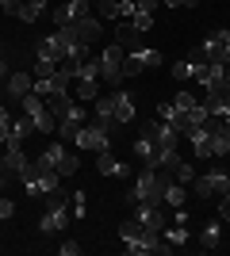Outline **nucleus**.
Returning <instances> with one entry per match:
<instances>
[{
	"mask_svg": "<svg viewBox=\"0 0 230 256\" xmlns=\"http://www.w3.org/2000/svg\"><path fill=\"white\" fill-rule=\"evenodd\" d=\"M173 184V172L169 168H142L134 188L127 192V203H165V188Z\"/></svg>",
	"mask_w": 230,
	"mask_h": 256,
	"instance_id": "obj_1",
	"label": "nucleus"
},
{
	"mask_svg": "<svg viewBox=\"0 0 230 256\" xmlns=\"http://www.w3.org/2000/svg\"><path fill=\"white\" fill-rule=\"evenodd\" d=\"M20 184H23V195H27V199H39V195H50L54 188H62V172H58L50 160L39 157L20 172Z\"/></svg>",
	"mask_w": 230,
	"mask_h": 256,
	"instance_id": "obj_2",
	"label": "nucleus"
},
{
	"mask_svg": "<svg viewBox=\"0 0 230 256\" xmlns=\"http://www.w3.org/2000/svg\"><path fill=\"white\" fill-rule=\"evenodd\" d=\"M111 126H115V118H92L88 126L77 130V146L81 150H92V153H108L111 150Z\"/></svg>",
	"mask_w": 230,
	"mask_h": 256,
	"instance_id": "obj_3",
	"label": "nucleus"
},
{
	"mask_svg": "<svg viewBox=\"0 0 230 256\" xmlns=\"http://www.w3.org/2000/svg\"><path fill=\"white\" fill-rule=\"evenodd\" d=\"M123 58H127L123 42H111L108 50L100 54V84L119 88V80H123Z\"/></svg>",
	"mask_w": 230,
	"mask_h": 256,
	"instance_id": "obj_4",
	"label": "nucleus"
},
{
	"mask_svg": "<svg viewBox=\"0 0 230 256\" xmlns=\"http://www.w3.org/2000/svg\"><path fill=\"white\" fill-rule=\"evenodd\" d=\"M196 195L199 199H211V195H226L230 192V172L226 168H211V172H203V176H196Z\"/></svg>",
	"mask_w": 230,
	"mask_h": 256,
	"instance_id": "obj_5",
	"label": "nucleus"
},
{
	"mask_svg": "<svg viewBox=\"0 0 230 256\" xmlns=\"http://www.w3.org/2000/svg\"><path fill=\"white\" fill-rule=\"evenodd\" d=\"M199 50L207 54V62L211 65H230V54H226V42H222V27H215V31L203 38V46Z\"/></svg>",
	"mask_w": 230,
	"mask_h": 256,
	"instance_id": "obj_6",
	"label": "nucleus"
},
{
	"mask_svg": "<svg viewBox=\"0 0 230 256\" xmlns=\"http://www.w3.org/2000/svg\"><path fill=\"white\" fill-rule=\"evenodd\" d=\"M134 218H142L150 230H165L169 226V214L161 210V203H134Z\"/></svg>",
	"mask_w": 230,
	"mask_h": 256,
	"instance_id": "obj_7",
	"label": "nucleus"
},
{
	"mask_svg": "<svg viewBox=\"0 0 230 256\" xmlns=\"http://www.w3.org/2000/svg\"><path fill=\"white\" fill-rule=\"evenodd\" d=\"M66 27H73L81 42H96L100 34H104V23H100L92 12H88V16H81V20H73V23H66Z\"/></svg>",
	"mask_w": 230,
	"mask_h": 256,
	"instance_id": "obj_8",
	"label": "nucleus"
},
{
	"mask_svg": "<svg viewBox=\"0 0 230 256\" xmlns=\"http://www.w3.org/2000/svg\"><path fill=\"white\" fill-rule=\"evenodd\" d=\"M146 134L157 142V150H176V138H180V134L173 130V122H165V118L150 122V126H146Z\"/></svg>",
	"mask_w": 230,
	"mask_h": 256,
	"instance_id": "obj_9",
	"label": "nucleus"
},
{
	"mask_svg": "<svg viewBox=\"0 0 230 256\" xmlns=\"http://www.w3.org/2000/svg\"><path fill=\"white\" fill-rule=\"evenodd\" d=\"M134 157L142 160L146 168H161V150H157V142L150 134H142V138L134 142Z\"/></svg>",
	"mask_w": 230,
	"mask_h": 256,
	"instance_id": "obj_10",
	"label": "nucleus"
},
{
	"mask_svg": "<svg viewBox=\"0 0 230 256\" xmlns=\"http://www.w3.org/2000/svg\"><path fill=\"white\" fill-rule=\"evenodd\" d=\"M31 88H35V73H8V80H4V92H8V100H16V104H20Z\"/></svg>",
	"mask_w": 230,
	"mask_h": 256,
	"instance_id": "obj_11",
	"label": "nucleus"
},
{
	"mask_svg": "<svg viewBox=\"0 0 230 256\" xmlns=\"http://www.w3.org/2000/svg\"><path fill=\"white\" fill-rule=\"evenodd\" d=\"M4 164H8V172H16V176L31 164V160L23 157V138H8L4 142Z\"/></svg>",
	"mask_w": 230,
	"mask_h": 256,
	"instance_id": "obj_12",
	"label": "nucleus"
},
{
	"mask_svg": "<svg viewBox=\"0 0 230 256\" xmlns=\"http://www.w3.org/2000/svg\"><path fill=\"white\" fill-rule=\"evenodd\" d=\"M184 138L192 142L196 157H203V160L211 157V138H207V126H203V122H199V126H188V130H184Z\"/></svg>",
	"mask_w": 230,
	"mask_h": 256,
	"instance_id": "obj_13",
	"label": "nucleus"
},
{
	"mask_svg": "<svg viewBox=\"0 0 230 256\" xmlns=\"http://www.w3.org/2000/svg\"><path fill=\"white\" fill-rule=\"evenodd\" d=\"M96 168H100V176H119V180L131 176V168H127L123 160H115L111 153H100V157H96Z\"/></svg>",
	"mask_w": 230,
	"mask_h": 256,
	"instance_id": "obj_14",
	"label": "nucleus"
},
{
	"mask_svg": "<svg viewBox=\"0 0 230 256\" xmlns=\"http://www.w3.org/2000/svg\"><path fill=\"white\" fill-rule=\"evenodd\" d=\"M199 245L207 248V252L222 245V218H211V222L203 226V230H199Z\"/></svg>",
	"mask_w": 230,
	"mask_h": 256,
	"instance_id": "obj_15",
	"label": "nucleus"
},
{
	"mask_svg": "<svg viewBox=\"0 0 230 256\" xmlns=\"http://www.w3.org/2000/svg\"><path fill=\"white\" fill-rule=\"evenodd\" d=\"M115 96V122H134V100H131V92H111Z\"/></svg>",
	"mask_w": 230,
	"mask_h": 256,
	"instance_id": "obj_16",
	"label": "nucleus"
},
{
	"mask_svg": "<svg viewBox=\"0 0 230 256\" xmlns=\"http://www.w3.org/2000/svg\"><path fill=\"white\" fill-rule=\"evenodd\" d=\"M46 4H50V0H23L20 12H16V20L20 23H39V16L46 12Z\"/></svg>",
	"mask_w": 230,
	"mask_h": 256,
	"instance_id": "obj_17",
	"label": "nucleus"
},
{
	"mask_svg": "<svg viewBox=\"0 0 230 256\" xmlns=\"http://www.w3.org/2000/svg\"><path fill=\"white\" fill-rule=\"evenodd\" d=\"M35 118V130H39V134H54L58 130V118H54V111H50V107H43V111H39V115H31Z\"/></svg>",
	"mask_w": 230,
	"mask_h": 256,
	"instance_id": "obj_18",
	"label": "nucleus"
},
{
	"mask_svg": "<svg viewBox=\"0 0 230 256\" xmlns=\"http://www.w3.org/2000/svg\"><path fill=\"white\" fill-rule=\"evenodd\" d=\"M92 111H96V118H115V96H96L92 100Z\"/></svg>",
	"mask_w": 230,
	"mask_h": 256,
	"instance_id": "obj_19",
	"label": "nucleus"
},
{
	"mask_svg": "<svg viewBox=\"0 0 230 256\" xmlns=\"http://www.w3.org/2000/svg\"><path fill=\"white\" fill-rule=\"evenodd\" d=\"M161 237L169 241V245H184V241H188V226L173 222V226H165V230H161Z\"/></svg>",
	"mask_w": 230,
	"mask_h": 256,
	"instance_id": "obj_20",
	"label": "nucleus"
},
{
	"mask_svg": "<svg viewBox=\"0 0 230 256\" xmlns=\"http://www.w3.org/2000/svg\"><path fill=\"white\" fill-rule=\"evenodd\" d=\"M81 104H92L100 96V80H77V92H73Z\"/></svg>",
	"mask_w": 230,
	"mask_h": 256,
	"instance_id": "obj_21",
	"label": "nucleus"
},
{
	"mask_svg": "<svg viewBox=\"0 0 230 256\" xmlns=\"http://www.w3.org/2000/svg\"><path fill=\"white\" fill-rule=\"evenodd\" d=\"M31 134H35V118L31 115H20L16 122H12V138H23V142H27Z\"/></svg>",
	"mask_w": 230,
	"mask_h": 256,
	"instance_id": "obj_22",
	"label": "nucleus"
},
{
	"mask_svg": "<svg viewBox=\"0 0 230 256\" xmlns=\"http://www.w3.org/2000/svg\"><path fill=\"white\" fill-rule=\"evenodd\" d=\"M77 80H100V58H88L77 65Z\"/></svg>",
	"mask_w": 230,
	"mask_h": 256,
	"instance_id": "obj_23",
	"label": "nucleus"
},
{
	"mask_svg": "<svg viewBox=\"0 0 230 256\" xmlns=\"http://www.w3.org/2000/svg\"><path fill=\"white\" fill-rule=\"evenodd\" d=\"M142 69H146V62L138 58V54H127V58H123V80H131V76H138Z\"/></svg>",
	"mask_w": 230,
	"mask_h": 256,
	"instance_id": "obj_24",
	"label": "nucleus"
},
{
	"mask_svg": "<svg viewBox=\"0 0 230 256\" xmlns=\"http://www.w3.org/2000/svg\"><path fill=\"white\" fill-rule=\"evenodd\" d=\"M35 62H58V65H62V58H58V50H54L50 38H43V42L35 46Z\"/></svg>",
	"mask_w": 230,
	"mask_h": 256,
	"instance_id": "obj_25",
	"label": "nucleus"
},
{
	"mask_svg": "<svg viewBox=\"0 0 230 256\" xmlns=\"http://www.w3.org/2000/svg\"><path fill=\"white\" fill-rule=\"evenodd\" d=\"M184 199H188V192L180 188V184H169V188H165V203L173 206V210H176V206H184Z\"/></svg>",
	"mask_w": 230,
	"mask_h": 256,
	"instance_id": "obj_26",
	"label": "nucleus"
},
{
	"mask_svg": "<svg viewBox=\"0 0 230 256\" xmlns=\"http://www.w3.org/2000/svg\"><path fill=\"white\" fill-rule=\"evenodd\" d=\"M20 107H23V115H39V111L46 107V100H43V96H35V92H27V96L20 100Z\"/></svg>",
	"mask_w": 230,
	"mask_h": 256,
	"instance_id": "obj_27",
	"label": "nucleus"
},
{
	"mask_svg": "<svg viewBox=\"0 0 230 256\" xmlns=\"http://www.w3.org/2000/svg\"><path fill=\"white\" fill-rule=\"evenodd\" d=\"M66 142H54V146H46V150L43 153H39V157H43V160H50V164H54V168H58V160H62V157H66Z\"/></svg>",
	"mask_w": 230,
	"mask_h": 256,
	"instance_id": "obj_28",
	"label": "nucleus"
},
{
	"mask_svg": "<svg viewBox=\"0 0 230 256\" xmlns=\"http://www.w3.org/2000/svg\"><path fill=\"white\" fill-rule=\"evenodd\" d=\"M127 23H131L134 31L142 34V31H150V27H153V12H134V16H131Z\"/></svg>",
	"mask_w": 230,
	"mask_h": 256,
	"instance_id": "obj_29",
	"label": "nucleus"
},
{
	"mask_svg": "<svg viewBox=\"0 0 230 256\" xmlns=\"http://www.w3.org/2000/svg\"><path fill=\"white\" fill-rule=\"evenodd\" d=\"M134 54H138V58L146 62V69H157V65L165 62V58H161V50H150V46H138Z\"/></svg>",
	"mask_w": 230,
	"mask_h": 256,
	"instance_id": "obj_30",
	"label": "nucleus"
},
{
	"mask_svg": "<svg viewBox=\"0 0 230 256\" xmlns=\"http://www.w3.org/2000/svg\"><path fill=\"white\" fill-rule=\"evenodd\" d=\"M77 130H81V122H73V118H62V122H58V138H62V142H73V138H77Z\"/></svg>",
	"mask_w": 230,
	"mask_h": 256,
	"instance_id": "obj_31",
	"label": "nucleus"
},
{
	"mask_svg": "<svg viewBox=\"0 0 230 256\" xmlns=\"http://www.w3.org/2000/svg\"><path fill=\"white\" fill-rule=\"evenodd\" d=\"M173 80H180V84H184V80H192V62H188V58L173 65Z\"/></svg>",
	"mask_w": 230,
	"mask_h": 256,
	"instance_id": "obj_32",
	"label": "nucleus"
},
{
	"mask_svg": "<svg viewBox=\"0 0 230 256\" xmlns=\"http://www.w3.org/2000/svg\"><path fill=\"white\" fill-rule=\"evenodd\" d=\"M96 8H100V16H104V20H119V0H100Z\"/></svg>",
	"mask_w": 230,
	"mask_h": 256,
	"instance_id": "obj_33",
	"label": "nucleus"
},
{
	"mask_svg": "<svg viewBox=\"0 0 230 256\" xmlns=\"http://www.w3.org/2000/svg\"><path fill=\"white\" fill-rule=\"evenodd\" d=\"M196 104H199V100L192 96V92H176V104H173V107H176V111H192Z\"/></svg>",
	"mask_w": 230,
	"mask_h": 256,
	"instance_id": "obj_34",
	"label": "nucleus"
},
{
	"mask_svg": "<svg viewBox=\"0 0 230 256\" xmlns=\"http://www.w3.org/2000/svg\"><path fill=\"white\" fill-rule=\"evenodd\" d=\"M173 176H176L180 184H192V180H196V172H192V164H184V160H180V164L173 168Z\"/></svg>",
	"mask_w": 230,
	"mask_h": 256,
	"instance_id": "obj_35",
	"label": "nucleus"
},
{
	"mask_svg": "<svg viewBox=\"0 0 230 256\" xmlns=\"http://www.w3.org/2000/svg\"><path fill=\"white\" fill-rule=\"evenodd\" d=\"M58 73V62H35V76H54Z\"/></svg>",
	"mask_w": 230,
	"mask_h": 256,
	"instance_id": "obj_36",
	"label": "nucleus"
},
{
	"mask_svg": "<svg viewBox=\"0 0 230 256\" xmlns=\"http://www.w3.org/2000/svg\"><path fill=\"white\" fill-rule=\"evenodd\" d=\"M219 218H222V222H230V192L219 195Z\"/></svg>",
	"mask_w": 230,
	"mask_h": 256,
	"instance_id": "obj_37",
	"label": "nucleus"
},
{
	"mask_svg": "<svg viewBox=\"0 0 230 256\" xmlns=\"http://www.w3.org/2000/svg\"><path fill=\"white\" fill-rule=\"evenodd\" d=\"M134 12H138V8H134V0H119V20H131Z\"/></svg>",
	"mask_w": 230,
	"mask_h": 256,
	"instance_id": "obj_38",
	"label": "nucleus"
},
{
	"mask_svg": "<svg viewBox=\"0 0 230 256\" xmlns=\"http://www.w3.org/2000/svg\"><path fill=\"white\" fill-rule=\"evenodd\" d=\"M81 252V241H73V237H69L66 245H62V256H77Z\"/></svg>",
	"mask_w": 230,
	"mask_h": 256,
	"instance_id": "obj_39",
	"label": "nucleus"
},
{
	"mask_svg": "<svg viewBox=\"0 0 230 256\" xmlns=\"http://www.w3.org/2000/svg\"><path fill=\"white\" fill-rule=\"evenodd\" d=\"M157 4H161V0H134V8H138V12H157Z\"/></svg>",
	"mask_w": 230,
	"mask_h": 256,
	"instance_id": "obj_40",
	"label": "nucleus"
},
{
	"mask_svg": "<svg viewBox=\"0 0 230 256\" xmlns=\"http://www.w3.org/2000/svg\"><path fill=\"white\" fill-rule=\"evenodd\" d=\"M73 210H77V218H85V192L73 195Z\"/></svg>",
	"mask_w": 230,
	"mask_h": 256,
	"instance_id": "obj_41",
	"label": "nucleus"
},
{
	"mask_svg": "<svg viewBox=\"0 0 230 256\" xmlns=\"http://www.w3.org/2000/svg\"><path fill=\"white\" fill-rule=\"evenodd\" d=\"M173 115H176V107H173V104H161V107H157V118H165V122H169Z\"/></svg>",
	"mask_w": 230,
	"mask_h": 256,
	"instance_id": "obj_42",
	"label": "nucleus"
},
{
	"mask_svg": "<svg viewBox=\"0 0 230 256\" xmlns=\"http://www.w3.org/2000/svg\"><path fill=\"white\" fill-rule=\"evenodd\" d=\"M161 4H169V8H196L192 0H161Z\"/></svg>",
	"mask_w": 230,
	"mask_h": 256,
	"instance_id": "obj_43",
	"label": "nucleus"
},
{
	"mask_svg": "<svg viewBox=\"0 0 230 256\" xmlns=\"http://www.w3.org/2000/svg\"><path fill=\"white\" fill-rule=\"evenodd\" d=\"M8 138H12V122H0V146H4Z\"/></svg>",
	"mask_w": 230,
	"mask_h": 256,
	"instance_id": "obj_44",
	"label": "nucleus"
},
{
	"mask_svg": "<svg viewBox=\"0 0 230 256\" xmlns=\"http://www.w3.org/2000/svg\"><path fill=\"white\" fill-rule=\"evenodd\" d=\"M8 73H12V69H8V62H4V54H0V84L8 80Z\"/></svg>",
	"mask_w": 230,
	"mask_h": 256,
	"instance_id": "obj_45",
	"label": "nucleus"
},
{
	"mask_svg": "<svg viewBox=\"0 0 230 256\" xmlns=\"http://www.w3.org/2000/svg\"><path fill=\"white\" fill-rule=\"evenodd\" d=\"M0 122H12V115H8V107L0 104Z\"/></svg>",
	"mask_w": 230,
	"mask_h": 256,
	"instance_id": "obj_46",
	"label": "nucleus"
},
{
	"mask_svg": "<svg viewBox=\"0 0 230 256\" xmlns=\"http://www.w3.org/2000/svg\"><path fill=\"white\" fill-rule=\"evenodd\" d=\"M222 42H226V54H230V31L222 27Z\"/></svg>",
	"mask_w": 230,
	"mask_h": 256,
	"instance_id": "obj_47",
	"label": "nucleus"
},
{
	"mask_svg": "<svg viewBox=\"0 0 230 256\" xmlns=\"http://www.w3.org/2000/svg\"><path fill=\"white\" fill-rule=\"evenodd\" d=\"M192 4H199V0H192Z\"/></svg>",
	"mask_w": 230,
	"mask_h": 256,
	"instance_id": "obj_48",
	"label": "nucleus"
}]
</instances>
